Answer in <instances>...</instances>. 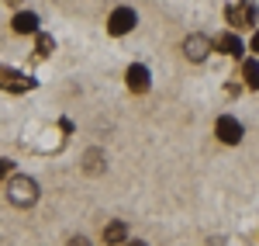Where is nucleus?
I'll use <instances>...</instances> for the list:
<instances>
[{"label": "nucleus", "instance_id": "nucleus-1", "mask_svg": "<svg viewBox=\"0 0 259 246\" xmlns=\"http://www.w3.org/2000/svg\"><path fill=\"white\" fill-rule=\"evenodd\" d=\"M7 201L14 208H31L38 201V184L31 181V177H11V184H7Z\"/></svg>", "mask_w": 259, "mask_h": 246}, {"label": "nucleus", "instance_id": "nucleus-2", "mask_svg": "<svg viewBox=\"0 0 259 246\" xmlns=\"http://www.w3.org/2000/svg\"><path fill=\"white\" fill-rule=\"evenodd\" d=\"M214 135H218L225 146H235V143H242L245 128H242L239 118H232V115H221L218 122H214Z\"/></svg>", "mask_w": 259, "mask_h": 246}, {"label": "nucleus", "instance_id": "nucleus-3", "mask_svg": "<svg viewBox=\"0 0 259 246\" xmlns=\"http://www.w3.org/2000/svg\"><path fill=\"white\" fill-rule=\"evenodd\" d=\"M35 80L31 77H24L18 69H11V66H4L0 62V90H11V94H24V90H31Z\"/></svg>", "mask_w": 259, "mask_h": 246}, {"label": "nucleus", "instance_id": "nucleus-4", "mask_svg": "<svg viewBox=\"0 0 259 246\" xmlns=\"http://www.w3.org/2000/svg\"><path fill=\"white\" fill-rule=\"evenodd\" d=\"M135 24H139V14H135L132 7H118V11L107 18V31H111V35H128Z\"/></svg>", "mask_w": 259, "mask_h": 246}, {"label": "nucleus", "instance_id": "nucleus-5", "mask_svg": "<svg viewBox=\"0 0 259 246\" xmlns=\"http://www.w3.org/2000/svg\"><path fill=\"white\" fill-rule=\"evenodd\" d=\"M211 49H214V42L207 39V35H190V39L183 42V56H187L190 62H204Z\"/></svg>", "mask_w": 259, "mask_h": 246}, {"label": "nucleus", "instance_id": "nucleus-6", "mask_svg": "<svg viewBox=\"0 0 259 246\" xmlns=\"http://www.w3.org/2000/svg\"><path fill=\"white\" fill-rule=\"evenodd\" d=\"M225 18H228L232 28H252L256 24V7L252 4H235V7L225 11Z\"/></svg>", "mask_w": 259, "mask_h": 246}, {"label": "nucleus", "instance_id": "nucleus-7", "mask_svg": "<svg viewBox=\"0 0 259 246\" xmlns=\"http://www.w3.org/2000/svg\"><path fill=\"white\" fill-rule=\"evenodd\" d=\"M124 83H128V90H132V94H145V90H149V83H152V77H149V69H145L142 62H135V66H128Z\"/></svg>", "mask_w": 259, "mask_h": 246}, {"label": "nucleus", "instance_id": "nucleus-8", "mask_svg": "<svg viewBox=\"0 0 259 246\" xmlns=\"http://www.w3.org/2000/svg\"><path fill=\"white\" fill-rule=\"evenodd\" d=\"M11 28H14L18 35H38V18H35L31 11H21V14H14Z\"/></svg>", "mask_w": 259, "mask_h": 246}, {"label": "nucleus", "instance_id": "nucleus-9", "mask_svg": "<svg viewBox=\"0 0 259 246\" xmlns=\"http://www.w3.org/2000/svg\"><path fill=\"white\" fill-rule=\"evenodd\" d=\"M124 239H128V226L124 222H107L104 226V243L107 246H121Z\"/></svg>", "mask_w": 259, "mask_h": 246}, {"label": "nucleus", "instance_id": "nucleus-10", "mask_svg": "<svg viewBox=\"0 0 259 246\" xmlns=\"http://www.w3.org/2000/svg\"><path fill=\"white\" fill-rule=\"evenodd\" d=\"M214 45H218L221 52H228V56H242V42H239V35H221Z\"/></svg>", "mask_w": 259, "mask_h": 246}, {"label": "nucleus", "instance_id": "nucleus-11", "mask_svg": "<svg viewBox=\"0 0 259 246\" xmlns=\"http://www.w3.org/2000/svg\"><path fill=\"white\" fill-rule=\"evenodd\" d=\"M242 80L249 83L252 90L259 87V80H256V59H245V66H242Z\"/></svg>", "mask_w": 259, "mask_h": 246}, {"label": "nucleus", "instance_id": "nucleus-12", "mask_svg": "<svg viewBox=\"0 0 259 246\" xmlns=\"http://www.w3.org/2000/svg\"><path fill=\"white\" fill-rule=\"evenodd\" d=\"M52 49H56V42H52V35H41V31H38V49H35V52H38V56H49Z\"/></svg>", "mask_w": 259, "mask_h": 246}, {"label": "nucleus", "instance_id": "nucleus-13", "mask_svg": "<svg viewBox=\"0 0 259 246\" xmlns=\"http://www.w3.org/2000/svg\"><path fill=\"white\" fill-rule=\"evenodd\" d=\"M87 160H90V166H87V170H90V173H97V170H100V153H90Z\"/></svg>", "mask_w": 259, "mask_h": 246}, {"label": "nucleus", "instance_id": "nucleus-14", "mask_svg": "<svg viewBox=\"0 0 259 246\" xmlns=\"http://www.w3.org/2000/svg\"><path fill=\"white\" fill-rule=\"evenodd\" d=\"M11 170H14V163H11V160H0V181H4Z\"/></svg>", "mask_w": 259, "mask_h": 246}, {"label": "nucleus", "instance_id": "nucleus-15", "mask_svg": "<svg viewBox=\"0 0 259 246\" xmlns=\"http://www.w3.org/2000/svg\"><path fill=\"white\" fill-rule=\"evenodd\" d=\"M69 246H90V239H87V236H73V239H69Z\"/></svg>", "mask_w": 259, "mask_h": 246}, {"label": "nucleus", "instance_id": "nucleus-16", "mask_svg": "<svg viewBox=\"0 0 259 246\" xmlns=\"http://www.w3.org/2000/svg\"><path fill=\"white\" fill-rule=\"evenodd\" d=\"M121 246H145V243H142V239H124Z\"/></svg>", "mask_w": 259, "mask_h": 246}, {"label": "nucleus", "instance_id": "nucleus-17", "mask_svg": "<svg viewBox=\"0 0 259 246\" xmlns=\"http://www.w3.org/2000/svg\"><path fill=\"white\" fill-rule=\"evenodd\" d=\"M7 4H14V7H18V4H21V0H7Z\"/></svg>", "mask_w": 259, "mask_h": 246}]
</instances>
